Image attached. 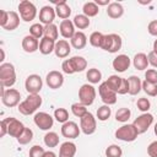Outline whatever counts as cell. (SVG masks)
<instances>
[{"label":"cell","instance_id":"1","mask_svg":"<svg viewBox=\"0 0 157 157\" xmlns=\"http://www.w3.org/2000/svg\"><path fill=\"white\" fill-rule=\"evenodd\" d=\"M87 67V60L83 56L75 55L70 59H65L61 64V69L64 74L72 75L76 72H82Z\"/></svg>","mask_w":157,"mask_h":157},{"label":"cell","instance_id":"2","mask_svg":"<svg viewBox=\"0 0 157 157\" xmlns=\"http://www.w3.org/2000/svg\"><path fill=\"white\" fill-rule=\"evenodd\" d=\"M42 97L39 94H28L25 101L18 104V112L23 115H31L37 112V109L42 105Z\"/></svg>","mask_w":157,"mask_h":157},{"label":"cell","instance_id":"3","mask_svg":"<svg viewBox=\"0 0 157 157\" xmlns=\"http://www.w3.org/2000/svg\"><path fill=\"white\" fill-rule=\"evenodd\" d=\"M16 82V70L11 63L0 65V83L2 87H12Z\"/></svg>","mask_w":157,"mask_h":157},{"label":"cell","instance_id":"4","mask_svg":"<svg viewBox=\"0 0 157 157\" xmlns=\"http://www.w3.org/2000/svg\"><path fill=\"white\" fill-rule=\"evenodd\" d=\"M121 45H123L121 37L117 33H110V34H104L101 49L114 54V53H118V50L121 49Z\"/></svg>","mask_w":157,"mask_h":157},{"label":"cell","instance_id":"5","mask_svg":"<svg viewBox=\"0 0 157 157\" xmlns=\"http://www.w3.org/2000/svg\"><path fill=\"white\" fill-rule=\"evenodd\" d=\"M115 137L124 142H132L137 139L139 132L132 124H125L115 130Z\"/></svg>","mask_w":157,"mask_h":157},{"label":"cell","instance_id":"6","mask_svg":"<svg viewBox=\"0 0 157 157\" xmlns=\"http://www.w3.org/2000/svg\"><path fill=\"white\" fill-rule=\"evenodd\" d=\"M18 11H20V17L25 22L33 21L37 16V7L33 2L28 0H22L18 4Z\"/></svg>","mask_w":157,"mask_h":157},{"label":"cell","instance_id":"7","mask_svg":"<svg viewBox=\"0 0 157 157\" xmlns=\"http://www.w3.org/2000/svg\"><path fill=\"white\" fill-rule=\"evenodd\" d=\"M96 99V88L91 83H85L78 90V102L83 105H91Z\"/></svg>","mask_w":157,"mask_h":157},{"label":"cell","instance_id":"8","mask_svg":"<svg viewBox=\"0 0 157 157\" xmlns=\"http://www.w3.org/2000/svg\"><path fill=\"white\" fill-rule=\"evenodd\" d=\"M42 87H43V81L39 75L32 74L27 76L25 81V88L28 92V94H39Z\"/></svg>","mask_w":157,"mask_h":157},{"label":"cell","instance_id":"9","mask_svg":"<svg viewBox=\"0 0 157 157\" xmlns=\"http://www.w3.org/2000/svg\"><path fill=\"white\" fill-rule=\"evenodd\" d=\"M80 129L85 135H92L97 129V121L94 115L88 112L86 115H83L80 119Z\"/></svg>","mask_w":157,"mask_h":157},{"label":"cell","instance_id":"10","mask_svg":"<svg viewBox=\"0 0 157 157\" xmlns=\"http://www.w3.org/2000/svg\"><path fill=\"white\" fill-rule=\"evenodd\" d=\"M152 123H153V115L150 113H142L134 120L132 125L135 126V129L137 130V132L140 135V134L146 132L148 130V128L152 125Z\"/></svg>","mask_w":157,"mask_h":157},{"label":"cell","instance_id":"11","mask_svg":"<svg viewBox=\"0 0 157 157\" xmlns=\"http://www.w3.org/2000/svg\"><path fill=\"white\" fill-rule=\"evenodd\" d=\"M20 99H21V93L20 91H17L16 88H7L4 94L1 96V102L6 107H16L20 104Z\"/></svg>","mask_w":157,"mask_h":157},{"label":"cell","instance_id":"12","mask_svg":"<svg viewBox=\"0 0 157 157\" xmlns=\"http://www.w3.org/2000/svg\"><path fill=\"white\" fill-rule=\"evenodd\" d=\"M34 124L40 129V130H49L50 128H53L54 124V119L49 113L45 112H38L34 114L33 118Z\"/></svg>","mask_w":157,"mask_h":157},{"label":"cell","instance_id":"13","mask_svg":"<svg viewBox=\"0 0 157 157\" xmlns=\"http://www.w3.org/2000/svg\"><path fill=\"white\" fill-rule=\"evenodd\" d=\"M98 93L102 98V102L107 105H112L117 103V92L110 90L105 82H102L98 87Z\"/></svg>","mask_w":157,"mask_h":157},{"label":"cell","instance_id":"14","mask_svg":"<svg viewBox=\"0 0 157 157\" xmlns=\"http://www.w3.org/2000/svg\"><path fill=\"white\" fill-rule=\"evenodd\" d=\"M5 121L7 124V134L12 137H18L23 130H25V125L22 124V121L17 120L16 118H12V117H9V118H5Z\"/></svg>","mask_w":157,"mask_h":157},{"label":"cell","instance_id":"15","mask_svg":"<svg viewBox=\"0 0 157 157\" xmlns=\"http://www.w3.org/2000/svg\"><path fill=\"white\" fill-rule=\"evenodd\" d=\"M45 83L48 85L49 88L52 90H58L63 86L64 83V75L60 71L56 70H52L47 74L45 76Z\"/></svg>","mask_w":157,"mask_h":157},{"label":"cell","instance_id":"16","mask_svg":"<svg viewBox=\"0 0 157 157\" xmlns=\"http://www.w3.org/2000/svg\"><path fill=\"white\" fill-rule=\"evenodd\" d=\"M81 129L75 121H66L61 125V135L66 139H76L80 136Z\"/></svg>","mask_w":157,"mask_h":157},{"label":"cell","instance_id":"17","mask_svg":"<svg viewBox=\"0 0 157 157\" xmlns=\"http://www.w3.org/2000/svg\"><path fill=\"white\" fill-rule=\"evenodd\" d=\"M130 64H131V60H130V58L128 55L119 54L113 59L112 66L117 72H124L130 67Z\"/></svg>","mask_w":157,"mask_h":157},{"label":"cell","instance_id":"18","mask_svg":"<svg viewBox=\"0 0 157 157\" xmlns=\"http://www.w3.org/2000/svg\"><path fill=\"white\" fill-rule=\"evenodd\" d=\"M56 13H55V9L47 5V6H43L40 10H39V21L47 26V25H52L54 18H55Z\"/></svg>","mask_w":157,"mask_h":157},{"label":"cell","instance_id":"19","mask_svg":"<svg viewBox=\"0 0 157 157\" xmlns=\"http://www.w3.org/2000/svg\"><path fill=\"white\" fill-rule=\"evenodd\" d=\"M54 53L60 59L67 58L70 55V53H71V44H69V42L66 39H59L55 43Z\"/></svg>","mask_w":157,"mask_h":157},{"label":"cell","instance_id":"20","mask_svg":"<svg viewBox=\"0 0 157 157\" xmlns=\"http://www.w3.org/2000/svg\"><path fill=\"white\" fill-rule=\"evenodd\" d=\"M54 5H55V13L59 18H63V20H69L70 15H71V7L67 5V2L65 0H61V1H53Z\"/></svg>","mask_w":157,"mask_h":157},{"label":"cell","instance_id":"21","mask_svg":"<svg viewBox=\"0 0 157 157\" xmlns=\"http://www.w3.org/2000/svg\"><path fill=\"white\" fill-rule=\"evenodd\" d=\"M59 31H60V34L65 38V39H71L74 37V34L76 33L75 31V25L71 20H63L60 22V26H59Z\"/></svg>","mask_w":157,"mask_h":157},{"label":"cell","instance_id":"22","mask_svg":"<svg viewBox=\"0 0 157 157\" xmlns=\"http://www.w3.org/2000/svg\"><path fill=\"white\" fill-rule=\"evenodd\" d=\"M22 49L26 53H34L39 49V40L31 34L25 36L22 39Z\"/></svg>","mask_w":157,"mask_h":157},{"label":"cell","instance_id":"23","mask_svg":"<svg viewBox=\"0 0 157 157\" xmlns=\"http://www.w3.org/2000/svg\"><path fill=\"white\" fill-rule=\"evenodd\" d=\"M76 145L71 141H65L60 145L59 148V157H74L76 155Z\"/></svg>","mask_w":157,"mask_h":157},{"label":"cell","instance_id":"24","mask_svg":"<svg viewBox=\"0 0 157 157\" xmlns=\"http://www.w3.org/2000/svg\"><path fill=\"white\" fill-rule=\"evenodd\" d=\"M107 15L113 18V20H117V18H120L123 15H124V7L119 2H110L107 7Z\"/></svg>","mask_w":157,"mask_h":157},{"label":"cell","instance_id":"25","mask_svg":"<svg viewBox=\"0 0 157 157\" xmlns=\"http://www.w3.org/2000/svg\"><path fill=\"white\" fill-rule=\"evenodd\" d=\"M70 44L71 47H74L75 49H83L87 44V37L83 32L78 31L74 34V37L70 39Z\"/></svg>","mask_w":157,"mask_h":157},{"label":"cell","instance_id":"26","mask_svg":"<svg viewBox=\"0 0 157 157\" xmlns=\"http://www.w3.org/2000/svg\"><path fill=\"white\" fill-rule=\"evenodd\" d=\"M128 81H129V94L136 96L142 90V82H141L140 77L131 75L130 77H128Z\"/></svg>","mask_w":157,"mask_h":157},{"label":"cell","instance_id":"27","mask_svg":"<svg viewBox=\"0 0 157 157\" xmlns=\"http://www.w3.org/2000/svg\"><path fill=\"white\" fill-rule=\"evenodd\" d=\"M55 40H52L49 38H45L43 37L39 42V52L43 54V55H49L50 53L54 52L55 49Z\"/></svg>","mask_w":157,"mask_h":157},{"label":"cell","instance_id":"28","mask_svg":"<svg viewBox=\"0 0 157 157\" xmlns=\"http://www.w3.org/2000/svg\"><path fill=\"white\" fill-rule=\"evenodd\" d=\"M132 65L136 70H145L148 66V59L145 53H137L134 55Z\"/></svg>","mask_w":157,"mask_h":157},{"label":"cell","instance_id":"29","mask_svg":"<svg viewBox=\"0 0 157 157\" xmlns=\"http://www.w3.org/2000/svg\"><path fill=\"white\" fill-rule=\"evenodd\" d=\"M20 26V16L16 11H9V18L6 25L2 27L6 31H13Z\"/></svg>","mask_w":157,"mask_h":157},{"label":"cell","instance_id":"30","mask_svg":"<svg viewBox=\"0 0 157 157\" xmlns=\"http://www.w3.org/2000/svg\"><path fill=\"white\" fill-rule=\"evenodd\" d=\"M82 12L85 16H87L88 18L90 17H94L98 15L99 12V6L94 2V1H88V2H85L83 4V7H82Z\"/></svg>","mask_w":157,"mask_h":157},{"label":"cell","instance_id":"31","mask_svg":"<svg viewBox=\"0 0 157 157\" xmlns=\"http://www.w3.org/2000/svg\"><path fill=\"white\" fill-rule=\"evenodd\" d=\"M121 82H123V77H120V76H118V75H110V76L107 78V81H105L107 86H108L110 90H113L114 92H117V94H118V92H119V90H120Z\"/></svg>","mask_w":157,"mask_h":157},{"label":"cell","instance_id":"32","mask_svg":"<svg viewBox=\"0 0 157 157\" xmlns=\"http://www.w3.org/2000/svg\"><path fill=\"white\" fill-rule=\"evenodd\" d=\"M86 78L88 80V82L91 85H94V83H98L101 80H102V72L96 69V67H91L87 70L86 72Z\"/></svg>","mask_w":157,"mask_h":157},{"label":"cell","instance_id":"33","mask_svg":"<svg viewBox=\"0 0 157 157\" xmlns=\"http://www.w3.org/2000/svg\"><path fill=\"white\" fill-rule=\"evenodd\" d=\"M72 22H74L75 27L78 28V29H85V28H87V27L90 26V23H91L90 18H88L87 16H85L83 13H81V15H76V16L74 17Z\"/></svg>","mask_w":157,"mask_h":157},{"label":"cell","instance_id":"34","mask_svg":"<svg viewBox=\"0 0 157 157\" xmlns=\"http://www.w3.org/2000/svg\"><path fill=\"white\" fill-rule=\"evenodd\" d=\"M44 144L47 147H56L59 145V135L54 131H49L44 135Z\"/></svg>","mask_w":157,"mask_h":157},{"label":"cell","instance_id":"35","mask_svg":"<svg viewBox=\"0 0 157 157\" xmlns=\"http://www.w3.org/2000/svg\"><path fill=\"white\" fill-rule=\"evenodd\" d=\"M44 37L56 42V39L59 37V29H58V27L54 23L44 26Z\"/></svg>","mask_w":157,"mask_h":157},{"label":"cell","instance_id":"36","mask_svg":"<svg viewBox=\"0 0 157 157\" xmlns=\"http://www.w3.org/2000/svg\"><path fill=\"white\" fill-rule=\"evenodd\" d=\"M71 112H72V114H74L75 117L80 118V119H81L83 115H86V114L88 113L86 105H83V104L80 103V102H77V103H72V104H71Z\"/></svg>","mask_w":157,"mask_h":157},{"label":"cell","instance_id":"37","mask_svg":"<svg viewBox=\"0 0 157 157\" xmlns=\"http://www.w3.org/2000/svg\"><path fill=\"white\" fill-rule=\"evenodd\" d=\"M32 139H33V131H32V129L25 128L23 132H22L16 140H17V142H18L20 145H27V144H29V142L32 141Z\"/></svg>","mask_w":157,"mask_h":157},{"label":"cell","instance_id":"38","mask_svg":"<svg viewBox=\"0 0 157 157\" xmlns=\"http://www.w3.org/2000/svg\"><path fill=\"white\" fill-rule=\"evenodd\" d=\"M103 38H104V34H103L102 32L96 31V32H92V33H91L88 40H90V44H91L92 47H94V48H101Z\"/></svg>","mask_w":157,"mask_h":157},{"label":"cell","instance_id":"39","mask_svg":"<svg viewBox=\"0 0 157 157\" xmlns=\"http://www.w3.org/2000/svg\"><path fill=\"white\" fill-rule=\"evenodd\" d=\"M130 115H131V110L129 108H120L117 110L115 113V120L117 121H120V123H126L129 119H130Z\"/></svg>","mask_w":157,"mask_h":157},{"label":"cell","instance_id":"40","mask_svg":"<svg viewBox=\"0 0 157 157\" xmlns=\"http://www.w3.org/2000/svg\"><path fill=\"white\" fill-rule=\"evenodd\" d=\"M110 114H112V109H110L109 105H107V104H104V105H102V107H99V108L97 109V118H98V120H101V121L108 120V119L110 118Z\"/></svg>","mask_w":157,"mask_h":157},{"label":"cell","instance_id":"41","mask_svg":"<svg viewBox=\"0 0 157 157\" xmlns=\"http://www.w3.org/2000/svg\"><path fill=\"white\" fill-rule=\"evenodd\" d=\"M54 118L56 119V121L64 124L66 121H69V112L66 108H56L54 110Z\"/></svg>","mask_w":157,"mask_h":157},{"label":"cell","instance_id":"42","mask_svg":"<svg viewBox=\"0 0 157 157\" xmlns=\"http://www.w3.org/2000/svg\"><path fill=\"white\" fill-rule=\"evenodd\" d=\"M29 34L37 39L44 37V26H42L40 23H33L29 27Z\"/></svg>","mask_w":157,"mask_h":157},{"label":"cell","instance_id":"43","mask_svg":"<svg viewBox=\"0 0 157 157\" xmlns=\"http://www.w3.org/2000/svg\"><path fill=\"white\" fill-rule=\"evenodd\" d=\"M123 150L118 145H110L105 148V157H121Z\"/></svg>","mask_w":157,"mask_h":157},{"label":"cell","instance_id":"44","mask_svg":"<svg viewBox=\"0 0 157 157\" xmlns=\"http://www.w3.org/2000/svg\"><path fill=\"white\" fill-rule=\"evenodd\" d=\"M142 90L147 96H151V97H156L157 96V85L156 83H151V82L144 81L142 82Z\"/></svg>","mask_w":157,"mask_h":157},{"label":"cell","instance_id":"45","mask_svg":"<svg viewBox=\"0 0 157 157\" xmlns=\"http://www.w3.org/2000/svg\"><path fill=\"white\" fill-rule=\"evenodd\" d=\"M136 107H137V109L141 110L142 113H147L148 109L151 108V102H150L147 98L141 97V98L137 99V102H136Z\"/></svg>","mask_w":157,"mask_h":157},{"label":"cell","instance_id":"46","mask_svg":"<svg viewBox=\"0 0 157 157\" xmlns=\"http://www.w3.org/2000/svg\"><path fill=\"white\" fill-rule=\"evenodd\" d=\"M145 81L157 85V70L156 69H148L145 72Z\"/></svg>","mask_w":157,"mask_h":157},{"label":"cell","instance_id":"47","mask_svg":"<svg viewBox=\"0 0 157 157\" xmlns=\"http://www.w3.org/2000/svg\"><path fill=\"white\" fill-rule=\"evenodd\" d=\"M44 152H45V151H44V148H43L42 146L34 145V146H32L31 150H29V157H43Z\"/></svg>","mask_w":157,"mask_h":157},{"label":"cell","instance_id":"48","mask_svg":"<svg viewBox=\"0 0 157 157\" xmlns=\"http://www.w3.org/2000/svg\"><path fill=\"white\" fill-rule=\"evenodd\" d=\"M147 155L150 157H157V140L156 141H152L147 146Z\"/></svg>","mask_w":157,"mask_h":157},{"label":"cell","instance_id":"49","mask_svg":"<svg viewBox=\"0 0 157 157\" xmlns=\"http://www.w3.org/2000/svg\"><path fill=\"white\" fill-rule=\"evenodd\" d=\"M147 31H148V33H150L151 36L157 37V20H152V21L148 23Z\"/></svg>","mask_w":157,"mask_h":157},{"label":"cell","instance_id":"50","mask_svg":"<svg viewBox=\"0 0 157 157\" xmlns=\"http://www.w3.org/2000/svg\"><path fill=\"white\" fill-rule=\"evenodd\" d=\"M126 93H129V81H128V78L123 77V82H121V86H120L118 94H126Z\"/></svg>","mask_w":157,"mask_h":157},{"label":"cell","instance_id":"51","mask_svg":"<svg viewBox=\"0 0 157 157\" xmlns=\"http://www.w3.org/2000/svg\"><path fill=\"white\" fill-rule=\"evenodd\" d=\"M147 59H148V64L152 65L153 67H157V54L152 50L147 54Z\"/></svg>","mask_w":157,"mask_h":157},{"label":"cell","instance_id":"52","mask_svg":"<svg viewBox=\"0 0 157 157\" xmlns=\"http://www.w3.org/2000/svg\"><path fill=\"white\" fill-rule=\"evenodd\" d=\"M7 18H9V11H5V10H1L0 11V26L4 27L7 22Z\"/></svg>","mask_w":157,"mask_h":157},{"label":"cell","instance_id":"53","mask_svg":"<svg viewBox=\"0 0 157 157\" xmlns=\"http://www.w3.org/2000/svg\"><path fill=\"white\" fill-rule=\"evenodd\" d=\"M6 134H7V124H6L5 119H2L0 123V137H4Z\"/></svg>","mask_w":157,"mask_h":157},{"label":"cell","instance_id":"54","mask_svg":"<svg viewBox=\"0 0 157 157\" xmlns=\"http://www.w3.org/2000/svg\"><path fill=\"white\" fill-rule=\"evenodd\" d=\"M98 6H105V5H109L110 2H109V0H96L94 1Z\"/></svg>","mask_w":157,"mask_h":157},{"label":"cell","instance_id":"55","mask_svg":"<svg viewBox=\"0 0 157 157\" xmlns=\"http://www.w3.org/2000/svg\"><path fill=\"white\" fill-rule=\"evenodd\" d=\"M43 157H56V155L53 152V151H45Z\"/></svg>","mask_w":157,"mask_h":157},{"label":"cell","instance_id":"56","mask_svg":"<svg viewBox=\"0 0 157 157\" xmlns=\"http://www.w3.org/2000/svg\"><path fill=\"white\" fill-rule=\"evenodd\" d=\"M0 52H1V59H0V61H1V64H2V61H4V59H5V53H4V49H0Z\"/></svg>","mask_w":157,"mask_h":157},{"label":"cell","instance_id":"57","mask_svg":"<svg viewBox=\"0 0 157 157\" xmlns=\"http://www.w3.org/2000/svg\"><path fill=\"white\" fill-rule=\"evenodd\" d=\"M153 52L157 54V39L153 42Z\"/></svg>","mask_w":157,"mask_h":157},{"label":"cell","instance_id":"58","mask_svg":"<svg viewBox=\"0 0 157 157\" xmlns=\"http://www.w3.org/2000/svg\"><path fill=\"white\" fill-rule=\"evenodd\" d=\"M153 131H155V135L157 136V123L155 124V128H153Z\"/></svg>","mask_w":157,"mask_h":157}]
</instances>
